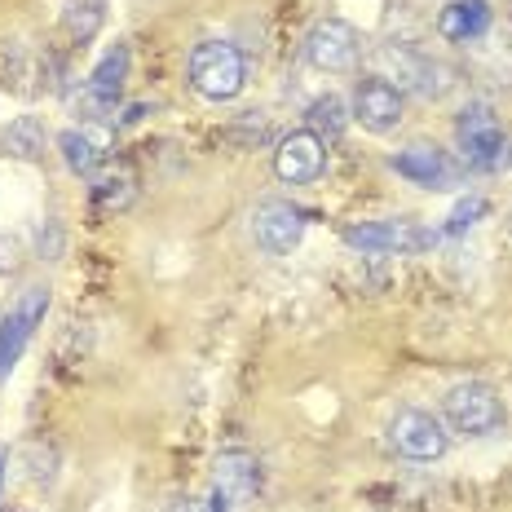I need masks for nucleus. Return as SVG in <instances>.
Listing matches in <instances>:
<instances>
[{
	"mask_svg": "<svg viewBox=\"0 0 512 512\" xmlns=\"http://www.w3.org/2000/svg\"><path fill=\"white\" fill-rule=\"evenodd\" d=\"M248 67H243V53L226 45V40H199L190 49V84H195L199 98L208 102H230L243 93Z\"/></svg>",
	"mask_w": 512,
	"mask_h": 512,
	"instance_id": "1",
	"label": "nucleus"
},
{
	"mask_svg": "<svg viewBox=\"0 0 512 512\" xmlns=\"http://www.w3.org/2000/svg\"><path fill=\"white\" fill-rule=\"evenodd\" d=\"M442 411H446V424L464 437H486L504 424V402L482 380H464L455 389H446Z\"/></svg>",
	"mask_w": 512,
	"mask_h": 512,
	"instance_id": "2",
	"label": "nucleus"
},
{
	"mask_svg": "<svg viewBox=\"0 0 512 512\" xmlns=\"http://www.w3.org/2000/svg\"><path fill=\"white\" fill-rule=\"evenodd\" d=\"M455 142H460L464 164L482 168V173H490V168H499L508 159V137H504V128H499L495 111H490L486 102L464 106L460 124H455Z\"/></svg>",
	"mask_w": 512,
	"mask_h": 512,
	"instance_id": "3",
	"label": "nucleus"
},
{
	"mask_svg": "<svg viewBox=\"0 0 512 512\" xmlns=\"http://www.w3.org/2000/svg\"><path fill=\"white\" fill-rule=\"evenodd\" d=\"M305 58L309 67L327 71V76H345L358 67V31L345 18H323L305 36Z\"/></svg>",
	"mask_w": 512,
	"mask_h": 512,
	"instance_id": "4",
	"label": "nucleus"
},
{
	"mask_svg": "<svg viewBox=\"0 0 512 512\" xmlns=\"http://www.w3.org/2000/svg\"><path fill=\"white\" fill-rule=\"evenodd\" d=\"M389 442H393V451L398 455H407V460H420V464H429L437 460V455H446V429H442V420L429 411H420V407H407V411H398L389 420Z\"/></svg>",
	"mask_w": 512,
	"mask_h": 512,
	"instance_id": "5",
	"label": "nucleus"
},
{
	"mask_svg": "<svg viewBox=\"0 0 512 512\" xmlns=\"http://www.w3.org/2000/svg\"><path fill=\"white\" fill-rule=\"evenodd\" d=\"M345 243L358 252H424L437 243V234L415 221H358L345 226Z\"/></svg>",
	"mask_w": 512,
	"mask_h": 512,
	"instance_id": "6",
	"label": "nucleus"
},
{
	"mask_svg": "<svg viewBox=\"0 0 512 512\" xmlns=\"http://www.w3.org/2000/svg\"><path fill=\"white\" fill-rule=\"evenodd\" d=\"M45 309H49V292H45V287H27V292L18 296V305L9 309V318L0 323V376H9V371H14V362L23 358L27 340L40 327Z\"/></svg>",
	"mask_w": 512,
	"mask_h": 512,
	"instance_id": "7",
	"label": "nucleus"
},
{
	"mask_svg": "<svg viewBox=\"0 0 512 512\" xmlns=\"http://www.w3.org/2000/svg\"><path fill=\"white\" fill-rule=\"evenodd\" d=\"M327 164V142L318 133H309V128H296V133H287L279 142V151H274V173H279L287 186H305V181H314L323 173Z\"/></svg>",
	"mask_w": 512,
	"mask_h": 512,
	"instance_id": "8",
	"label": "nucleus"
},
{
	"mask_svg": "<svg viewBox=\"0 0 512 512\" xmlns=\"http://www.w3.org/2000/svg\"><path fill=\"white\" fill-rule=\"evenodd\" d=\"M252 234H256V243H261L265 252L283 256V252H292L296 243H301L305 212L292 208V204H283V199H265V204L252 212Z\"/></svg>",
	"mask_w": 512,
	"mask_h": 512,
	"instance_id": "9",
	"label": "nucleus"
},
{
	"mask_svg": "<svg viewBox=\"0 0 512 512\" xmlns=\"http://www.w3.org/2000/svg\"><path fill=\"white\" fill-rule=\"evenodd\" d=\"M354 120L367 128V133H389L402 120V93L393 89L384 76H367L358 80L354 89Z\"/></svg>",
	"mask_w": 512,
	"mask_h": 512,
	"instance_id": "10",
	"label": "nucleus"
},
{
	"mask_svg": "<svg viewBox=\"0 0 512 512\" xmlns=\"http://www.w3.org/2000/svg\"><path fill=\"white\" fill-rule=\"evenodd\" d=\"M393 168H398V177H407L411 186H424V190H446L455 186V177H460V168L451 164V155L437 151L429 142H415L407 151L393 155Z\"/></svg>",
	"mask_w": 512,
	"mask_h": 512,
	"instance_id": "11",
	"label": "nucleus"
},
{
	"mask_svg": "<svg viewBox=\"0 0 512 512\" xmlns=\"http://www.w3.org/2000/svg\"><path fill=\"white\" fill-rule=\"evenodd\" d=\"M58 151H62V164L71 168V173L80 177H93L98 168L106 164V155H111V133L98 124H80V128H67V133L58 137Z\"/></svg>",
	"mask_w": 512,
	"mask_h": 512,
	"instance_id": "12",
	"label": "nucleus"
},
{
	"mask_svg": "<svg viewBox=\"0 0 512 512\" xmlns=\"http://www.w3.org/2000/svg\"><path fill=\"white\" fill-rule=\"evenodd\" d=\"M261 490V464L248 451H221L217 455V495H226L230 504H243Z\"/></svg>",
	"mask_w": 512,
	"mask_h": 512,
	"instance_id": "13",
	"label": "nucleus"
},
{
	"mask_svg": "<svg viewBox=\"0 0 512 512\" xmlns=\"http://www.w3.org/2000/svg\"><path fill=\"white\" fill-rule=\"evenodd\" d=\"M490 27V5L486 0H451V5L437 14V31L455 45H468Z\"/></svg>",
	"mask_w": 512,
	"mask_h": 512,
	"instance_id": "14",
	"label": "nucleus"
},
{
	"mask_svg": "<svg viewBox=\"0 0 512 512\" xmlns=\"http://www.w3.org/2000/svg\"><path fill=\"white\" fill-rule=\"evenodd\" d=\"M93 199H98V208L102 212H124V208H133V199H137V177H133V168L128 164H102L98 173H93Z\"/></svg>",
	"mask_w": 512,
	"mask_h": 512,
	"instance_id": "15",
	"label": "nucleus"
},
{
	"mask_svg": "<svg viewBox=\"0 0 512 512\" xmlns=\"http://www.w3.org/2000/svg\"><path fill=\"white\" fill-rule=\"evenodd\" d=\"M124 76H128V49L115 45L98 62V67H93V76H89V102L93 106H115V102H120V93H124Z\"/></svg>",
	"mask_w": 512,
	"mask_h": 512,
	"instance_id": "16",
	"label": "nucleus"
},
{
	"mask_svg": "<svg viewBox=\"0 0 512 512\" xmlns=\"http://www.w3.org/2000/svg\"><path fill=\"white\" fill-rule=\"evenodd\" d=\"M45 124L36 120V115H18L14 124L5 128V146H9V155H18V159H45Z\"/></svg>",
	"mask_w": 512,
	"mask_h": 512,
	"instance_id": "17",
	"label": "nucleus"
},
{
	"mask_svg": "<svg viewBox=\"0 0 512 512\" xmlns=\"http://www.w3.org/2000/svg\"><path fill=\"white\" fill-rule=\"evenodd\" d=\"M102 23H106L102 0H71L67 14H62V27H67V36L76 40V45H89V40L102 31Z\"/></svg>",
	"mask_w": 512,
	"mask_h": 512,
	"instance_id": "18",
	"label": "nucleus"
},
{
	"mask_svg": "<svg viewBox=\"0 0 512 512\" xmlns=\"http://www.w3.org/2000/svg\"><path fill=\"white\" fill-rule=\"evenodd\" d=\"M345 124H349V115H345V102H340L336 93H327V98H318L309 106V133H318L323 142L345 133Z\"/></svg>",
	"mask_w": 512,
	"mask_h": 512,
	"instance_id": "19",
	"label": "nucleus"
},
{
	"mask_svg": "<svg viewBox=\"0 0 512 512\" xmlns=\"http://www.w3.org/2000/svg\"><path fill=\"white\" fill-rule=\"evenodd\" d=\"M18 270H23V248H18V239L0 234V279H5V274H18Z\"/></svg>",
	"mask_w": 512,
	"mask_h": 512,
	"instance_id": "20",
	"label": "nucleus"
},
{
	"mask_svg": "<svg viewBox=\"0 0 512 512\" xmlns=\"http://www.w3.org/2000/svg\"><path fill=\"white\" fill-rule=\"evenodd\" d=\"M482 212H486V199H468V204L455 208V217H451V226H446V230H451V234H460V230L473 226V221L482 217Z\"/></svg>",
	"mask_w": 512,
	"mask_h": 512,
	"instance_id": "21",
	"label": "nucleus"
},
{
	"mask_svg": "<svg viewBox=\"0 0 512 512\" xmlns=\"http://www.w3.org/2000/svg\"><path fill=\"white\" fill-rule=\"evenodd\" d=\"M164 512H208V508H199L195 499H173V504H168Z\"/></svg>",
	"mask_w": 512,
	"mask_h": 512,
	"instance_id": "22",
	"label": "nucleus"
},
{
	"mask_svg": "<svg viewBox=\"0 0 512 512\" xmlns=\"http://www.w3.org/2000/svg\"><path fill=\"white\" fill-rule=\"evenodd\" d=\"M5 464H9V455L0 451V486H5Z\"/></svg>",
	"mask_w": 512,
	"mask_h": 512,
	"instance_id": "23",
	"label": "nucleus"
},
{
	"mask_svg": "<svg viewBox=\"0 0 512 512\" xmlns=\"http://www.w3.org/2000/svg\"><path fill=\"white\" fill-rule=\"evenodd\" d=\"M508 14H512V0H508Z\"/></svg>",
	"mask_w": 512,
	"mask_h": 512,
	"instance_id": "24",
	"label": "nucleus"
}]
</instances>
